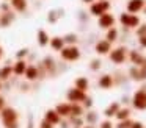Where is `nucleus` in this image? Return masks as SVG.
I'll list each match as a JSON object with an SVG mask.
<instances>
[{"mask_svg": "<svg viewBox=\"0 0 146 128\" xmlns=\"http://www.w3.org/2000/svg\"><path fill=\"white\" fill-rule=\"evenodd\" d=\"M0 120L3 128H19V112L13 106H5L0 111Z\"/></svg>", "mask_w": 146, "mask_h": 128, "instance_id": "1", "label": "nucleus"}, {"mask_svg": "<svg viewBox=\"0 0 146 128\" xmlns=\"http://www.w3.org/2000/svg\"><path fill=\"white\" fill-rule=\"evenodd\" d=\"M80 56H82V52L77 45H64L60 52V58L64 62H76L80 59Z\"/></svg>", "mask_w": 146, "mask_h": 128, "instance_id": "2", "label": "nucleus"}, {"mask_svg": "<svg viewBox=\"0 0 146 128\" xmlns=\"http://www.w3.org/2000/svg\"><path fill=\"white\" fill-rule=\"evenodd\" d=\"M88 12L90 16H93V17H99V16L105 14V12L110 11L111 8V3L108 2V0H94V2L91 3V5H88Z\"/></svg>", "mask_w": 146, "mask_h": 128, "instance_id": "3", "label": "nucleus"}, {"mask_svg": "<svg viewBox=\"0 0 146 128\" xmlns=\"http://www.w3.org/2000/svg\"><path fill=\"white\" fill-rule=\"evenodd\" d=\"M118 20H119V24L123 25V27L126 28H133L135 30L137 27H138L140 24H141V20H140V17L137 14H130V12L127 11H123L119 14V17H118Z\"/></svg>", "mask_w": 146, "mask_h": 128, "instance_id": "4", "label": "nucleus"}, {"mask_svg": "<svg viewBox=\"0 0 146 128\" xmlns=\"http://www.w3.org/2000/svg\"><path fill=\"white\" fill-rule=\"evenodd\" d=\"M108 58L111 62L115 64H123L127 59V49L126 47H116V49H111L108 53Z\"/></svg>", "mask_w": 146, "mask_h": 128, "instance_id": "5", "label": "nucleus"}, {"mask_svg": "<svg viewBox=\"0 0 146 128\" xmlns=\"http://www.w3.org/2000/svg\"><path fill=\"white\" fill-rule=\"evenodd\" d=\"M132 105L138 111H145L146 109V89H138L132 97Z\"/></svg>", "mask_w": 146, "mask_h": 128, "instance_id": "6", "label": "nucleus"}, {"mask_svg": "<svg viewBox=\"0 0 146 128\" xmlns=\"http://www.w3.org/2000/svg\"><path fill=\"white\" fill-rule=\"evenodd\" d=\"M115 24H116V17L110 11L98 17V27L102 28V30H108V28L115 27Z\"/></svg>", "mask_w": 146, "mask_h": 128, "instance_id": "7", "label": "nucleus"}, {"mask_svg": "<svg viewBox=\"0 0 146 128\" xmlns=\"http://www.w3.org/2000/svg\"><path fill=\"white\" fill-rule=\"evenodd\" d=\"M86 97V92H83V91L77 89V87H71V89H68L66 92V100L69 103H82L83 100H85Z\"/></svg>", "mask_w": 146, "mask_h": 128, "instance_id": "8", "label": "nucleus"}, {"mask_svg": "<svg viewBox=\"0 0 146 128\" xmlns=\"http://www.w3.org/2000/svg\"><path fill=\"white\" fill-rule=\"evenodd\" d=\"M11 9H13L16 14H25L30 9V0H10Z\"/></svg>", "mask_w": 146, "mask_h": 128, "instance_id": "9", "label": "nucleus"}, {"mask_svg": "<svg viewBox=\"0 0 146 128\" xmlns=\"http://www.w3.org/2000/svg\"><path fill=\"white\" fill-rule=\"evenodd\" d=\"M64 16V9L63 8H50L46 14V20L49 25H55L60 19H63Z\"/></svg>", "mask_w": 146, "mask_h": 128, "instance_id": "10", "label": "nucleus"}, {"mask_svg": "<svg viewBox=\"0 0 146 128\" xmlns=\"http://www.w3.org/2000/svg\"><path fill=\"white\" fill-rule=\"evenodd\" d=\"M24 78H25L27 81H30V83H33V81L39 80L41 78V74H39V69L36 64H32V62H29V66H27L25 72H24Z\"/></svg>", "mask_w": 146, "mask_h": 128, "instance_id": "11", "label": "nucleus"}, {"mask_svg": "<svg viewBox=\"0 0 146 128\" xmlns=\"http://www.w3.org/2000/svg\"><path fill=\"white\" fill-rule=\"evenodd\" d=\"M17 14L11 9L8 12H0V28H8L16 22Z\"/></svg>", "mask_w": 146, "mask_h": 128, "instance_id": "12", "label": "nucleus"}, {"mask_svg": "<svg viewBox=\"0 0 146 128\" xmlns=\"http://www.w3.org/2000/svg\"><path fill=\"white\" fill-rule=\"evenodd\" d=\"M145 5H146V0H127L126 11L130 12V14H138V12L143 11Z\"/></svg>", "mask_w": 146, "mask_h": 128, "instance_id": "13", "label": "nucleus"}, {"mask_svg": "<svg viewBox=\"0 0 146 128\" xmlns=\"http://www.w3.org/2000/svg\"><path fill=\"white\" fill-rule=\"evenodd\" d=\"M111 50V42H108L107 39H99L94 45V52L98 55H108Z\"/></svg>", "mask_w": 146, "mask_h": 128, "instance_id": "14", "label": "nucleus"}, {"mask_svg": "<svg viewBox=\"0 0 146 128\" xmlns=\"http://www.w3.org/2000/svg\"><path fill=\"white\" fill-rule=\"evenodd\" d=\"M49 41H50V34H49L47 30L44 28H39L36 31V44L39 47H49Z\"/></svg>", "mask_w": 146, "mask_h": 128, "instance_id": "15", "label": "nucleus"}, {"mask_svg": "<svg viewBox=\"0 0 146 128\" xmlns=\"http://www.w3.org/2000/svg\"><path fill=\"white\" fill-rule=\"evenodd\" d=\"M11 77H13V64L7 62V64L0 66V81L7 83V81L11 80Z\"/></svg>", "mask_w": 146, "mask_h": 128, "instance_id": "16", "label": "nucleus"}, {"mask_svg": "<svg viewBox=\"0 0 146 128\" xmlns=\"http://www.w3.org/2000/svg\"><path fill=\"white\" fill-rule=\"evenodd\" d=\"M29 61L27 59H16V62H13V75L14 77H24Z\"/></svg>", "mask_w": 146, "mask_h": 128, "instance_id": "17", "label": "nucleus"}, {"mask_svg": "<svg viewBox=\"0 0 146 128\" xmlns=\"http://www.w3.org/2000/svg\"><path fill=\"white\" fill-rule=\"evenodd\" d=\"M66 45L63 41V36H50V41H49V49L52 52H61V49Z\"/></svg>", "mask_w": 146, "mask_h": 128, "instance_id": "18", "label": "nucleus"}, {"mask_svg": "<svg viewBox=\"0 0 146 128\" xmlns=\"http://www.w3.org/2000/svg\"><path fill=\"white\" fill-rule=\"evenodd\" d=\"M55 111L58 112V116H60L61 119H68L71 116V103L69 102H61L58 103L57 106H55Z\"/></svg>", "mask_w": 146, "mask_h": 128, "instance_id": "19", "label": "nucleus"}, {"mask_svg": "<svg viewBox=\"0 0 146 128\" xmlns=\"http://www.w3.org/2000/svg\"><path fill=\"white\" fill-rule=\"evenodd\" d=\"M44 119L47 122H50L54 127H58V125H60V122H61V117L58 116V112L55 111V109H47V111L44 112Z\"/></svg>", "mask_w": 146, "mask_h": 128, "instance_id": "20", "label": "nucleus"}, {"mask_svg": "<svg viewBox=\"0 0 146 128\" xmlns=\"http://www.w3.org/2000/svg\"><path fill=\"white\" fill-rule=\"evenodd\" d=\"M113 83H115L113 77H111V75H108V74L99 77V80H98V84H99V87H101V89H111Z\"/></svg>", "mask_w": 146, "mask_h": 128, "instance_id": "21", "label": "nucleus"}, {"mask_svg": "<svg viewBox=\"0 0 146 128\" xmlns=\"http://www.w3.org/2000/svg\"><path fill=\"white\" fill-rule=\"evenodd\" d=\"M129 61L132 62L133 66H141L145 62V56L141 55V52L138 50H130L129 52Z\"/></svg>", "mask_w": 146, "mask_h": 128, "instance_id": "22", "label": "nucleus"}, {"mask_svg": "<svg viewBox=\"0 0 146 128\" xmlns=\"http://www.w3.org/2000/svg\"><path fill=\"white\" fill-rule=\"evenodd\" d=\"M74 87H77V89L83 91V92H86V91L90 89V81L86 77H79L74 80Z\"/></svg>", "mask_w": 146, "mask_h": 128, "instance_id": "23", "label": "nucleus"}, {"mask_svg": "<svg viewBox=\"0 0 146 128\" xmlns=\"http://www.w3.org/2000/svg\"><path fill=\"white\" fill-rule=\"evenodd\" d=\"M121 108V105L118 102H113V103H110V105L107 106V108L104 109V116L107 119H110V117H115L116 116V112H118V109Z\"/></svg>", "mask_w": 146, "mask_h": 128, "instance_id": "24", "label": "nucleus"}, {"mask_svg": "<svg viewBox=\"0 0 146 128\" xmlns=\"http://www.w3.org/2000/svg\"><path fill=\"white\" fill-rule=\"evenodd\" d=\"M83 114H85V108L82 103H71V116L72 117H82Z\"/></svg>", "mask_w": 146, "mask_h": 128, "instance_id": "25", "label": "nucleus"}, {"mask_svg": "<svg viewBox=\"0 0 146 128\" xmlns=\"http://www.w3.org/2000/svg\"><path fill=\"white\" fill-rule=\"evenodd\" d=\"M63 41L66 45H77V42H79V36H77L76 33H66L63 36Z\"/></svg>", "mask_w": 146, "mask_h": 128, "instance_id": "26", "label": "nucleus"}, {"mask_svg": "<svg viewBox=\"0 0 146 128\" xmlns=\"http://www.w3.org/2000/svg\"><path fill=\"white\" fill-rule=\"evenodd\" d=\"M118 34H119V31H118L116 27H111L107 30V33H105V39L108 41V42H115V41L118 39Z\"/></svg>", "mask_w": 146, "mask_h": 128, "instance_id": "27", "label": "nucleus"}, {"mask_svg": "<svg viewBox=\"0 0 146 128\" xmlns=\"http://www.w3.org/2000/svg\"><path fill=\"white\" fill-rule=\"evenodd\" d=\"M115 117L118 119V122H119V120H126V119L130 117V109L129 108H119Z\"/></svg>", "mask_w": 146, "mask_h": 128, "instance_id": "28", "label": "nucleus"}, {"mask_svg": "<svg viewBox=\"0 0 146 128\" xmlns=\"http://www.w3.org/2000/svg\"><path fill=\"white\" fill-rule=\"evenodd\" d=\"M29 55H30V49L29 47H22V49H19L16 52V59H27L29 58Z\"/></svg>", "mask_w": 146, "mask_h": 128, "instance_id": "29", "label": "nucleus"}, {"mask_svg": "<svg viewBox=\"0 0 146 128\" xmlns=\"http://www.w3.org/2000/svg\"><path fill=\"white\" fill-rule=\"evenodd\" d=\"M133 123V120H130V119H126V120H119L116 125V128H130V125Z\"/></svg>", "mask_w": 146, "mask_h": 128, "instance_id": "30", "label": "nucleus"}, {"mask_svg": "<svg viewBox=\"0 0 146 128\" xmlns=\"http://www.w3.org/2000/svg\"><path fill=\"white\" fill-rule=\"evenodd\" d=\"M135 33H137V36H146V24H140L135 28Z\"/></svg>", "mask_w": 146, "mask_h": 128, "instance_id": "31", "label": "nucleus"}, {"mask_svg": "<svg viewBox=\"0 0 146 128\" xmlns=\"http://www.w3.org/2000/svg\"><path fill=\"white\" fill-rule=\"evenodd\" d=\"M8 11H11V5H10V2H0V12H8Z\"/></svg>", "mask_w": 146, "mask_h": 128, "instance_id": "32", "label": "nucleus"}, {"mask_svg": "<svg viewBox=\"0 0 146 128\" xmlns=\"http://www.w3.org/2000/svg\"><path fill=\"white\" fill-rule=\"evenodd\" d=\"M101 59H93L91 62H90V69H91V70H99V69H101Z\"/></svg>", "mask_w": 146, "mask_h": 128, "instance_id": "33", "label": "nucleus"}, {"mask_svg": "<svg viewBox=\"0 0 146 128\" xmlns=\"http://www.w3.org/2000/svg\"><path fill=\"white\" fill-rule=\"evenodd\" d=\"M82 105H83V108H86V109L91 108V106H93V98H91V97L86 95V97H85V100L82 102Z\"/></svg>", "mask_w": 146, "mask_h": 128, "instance_id": "34", "label": "nucleus"}, {"mask_svg": "<svg viewBox=\"0 0 146 128\" xmlns=\"http://www.w3.org/2000/svg\"><path fill=\"white\" fill-rule=\"evenodd\" d=\"M38 127H39V128H55L54 125H52L50 122H47L46 119H42V120L39 122V125H38Z\"/></svg>", "mask_w": 146, "mask_h": 128, "instance_id": "35", "label": "nucleus"}, {"mask_svg": "<svg viewBox=\"0 0 146 128\" xmlns=\"http://www.w3.org/2000/svg\"><path fill=\"white\" fill-rule=\"evenodd\" d=\"M99 128H115V125L111 123V120H104V122H101V125H99Z\"/></svg>", "mask_w": 146, "mask_h": 128, "instance_id": "36", "label": "nucleus"}, {"mask_svg": "<svg viewBox=\"0 0 146 128\" xmlns=\"http://www.w3.org/2000/svg\"><path fill=\"white\" fill-rule=\"evenodd\" d=\"M138 44L141 49H146V36H138Z\"/></svg>", "mask_w": 146, "mask_h": 128, "instance_id": "37", "label": "nucleus"}, {"mask_svg": "<svg viewBox=\"0 0 146 128\" xmlns=\"http://www.w3.org/2000/svg\"><path fill=\"white\" fill-rule=\"evenodd\" d=\"M130 128H145V125H143L141 122H133V123L130 125Z\"/></svg>", "mask_w": 146, "mask_h": 128, "instance_id": "38", "label": "nucleus"}, {"mask_svg": "<svg viewBox=\"0 0 146 128\" xmlns=\"http://www.w3.org/2000/svg\"><path fill=\"white\" fill-rule=\"evenodd\" d=\"M5 106H7V100H5L3 97L0 95V111H2V109H3Z\"/></svg>", "mask_w": 146, "mask_h": 128, "instance_id": "39", "label": "nucleus"}, {"mask_svg": "<svg viewBox=\"0 0 146 128\" xmlns=\"http://www.w3.org/2000/svg\"><path fill=\"white\" fill-rule=\"evenodd\" d=\"M3 56H5V50H3V47H2V44H0V61L3 59Z\"/></svg>", "mask_w": 146, "mask_h": 128, "instance_id": "40", "label": "nucleus"}, {"mask_svg": "<svg viewBox=\"0 0 146 128\" xmlns=\"http://www.w3.org/2000/svg\"><path fill=\"white\" fill-rule=\"evenodd\" d=\"M80 2H82L83 5H91V3L94 2V0H80Z\"/></svg>", "mask_w": 146, "mask_h": 128, "instance_id": "41", "label": "nucleus"}, {"mask_svg": "<svg viewBox=\"0 0 146 128\" xmlns=\"http://www.w3.org/2000/svg\"><path fill=\"white\" fill-rule=\"evenodd\" d=\"M82 128H94V127H93V125H86V123H85V125H83Z\"/></svg>", "mask_w": 146, "mask_h": 128, "instance_id": "42", "label": "nucleus"}, {"mask_svg": "<svg viewBox=\"0 0 146 128\" xmlns=\"http://www.w3.org/2000/svg\"><path fill=\"white\" fill-rule=\"evenodd\" d=\"M2 91H3V83L0 81V92H2Z\"/></svg>", "mask_w": 146, "mask_h": 128, "instance_id": "43", "label": "nucleus"}, {"mask_svg": "<svg viewBox=\"0 0 146 128\" xmlns=\"http://www.w3.org/2000/svg\"><path fill=\"white\" fill-rule=\"evenodd\" d=\"M3 2H10V0H3Z\"/></svg>", "mask_w": 146, "mask_h": 128, "instance_id": "44", "label": "nucleus"}]
</instances>
